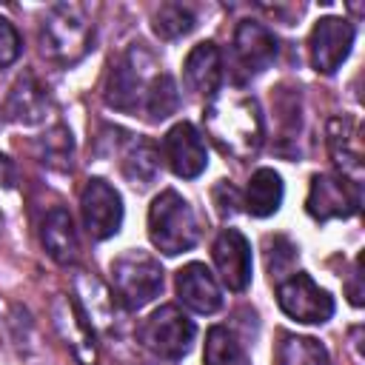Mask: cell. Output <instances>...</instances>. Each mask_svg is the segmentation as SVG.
Wrapping results in <instances>:
<instances>
[{
  "instance_id": "6da1fadb",
  "label": "cell",
  "mask_w": 365,
  "mask_h": 365,
  "mask_svg": "<svg viewBox=\"0 0 365 365\" xmlns=\"http://www.w3.org/2000/svg\"><path fill=\"white\" fill-rule=\"evenodd\" d=\"M202 120L211 143L234 160H248L262 148L265 140L262 108L251 94H240V91L214 94L211 103L205 106Z\"/></svg>"
},
{
  "instance_id": "7a4b0ae2",
  "label": "cell",
  "mask_w": 365,
  "mask_h": 365,
  "mask_svg": "<svg viewBox=\"0 0 365 365\" xmlns=\"http://www.w3.org/2000/svg\"><path fill=\"white\" fill-rule=\"evenodd\" d=\"M94 26L83 3H54L40 20V51L51 63L74 66L91 48Z\"/></svg>"
},
{
  "instance_id": "3957f363",
  "label": "cell",
  "mask_w": 365,
  "mask_h": 365,
  "mask_svg": "<svg viewBox=\"0 0 365 365\" xmlns=\"http://www.w3.org/2000/svg\"><path fill=\"white\" fill-rule=\"evenodd\" d=\"M148 237L157 251L165 257H177L182 251H191L200 240V222L191 208V202L177 194L174 188H165L154 197L148 205Z\"/></svg>"
},
{
  "instance_id": "277c9868",
  "label": "cell",
  "mask_w": 365,
  "mask_h": 365,
  "mask_svg": "<svg viewBox=\"0 0 365 365\" xmlns=\"http://www.w3.org/2000/svg\"><path fill=\"white\" fill-rule=\"evenodd\" d=\"M157 74H160V68H157V60L151 57V51L143 43H134L111 63L103 97L111 108L137 114V111H143L148 86Z\"/></svg>"
},
{
  "instance_id": "5b68a950",
  "label": "cell",
  "mask_w": 365,
  "mask_h": 365,
  "mask_svg": "<svg viewBox=\"0 0 365 365\" xmlns=\"http://www.w3.org/2000/svg\"><path fill=\"white\" fill-rule=\"evenodd\" d=\"M111 288L125 311H137L163 291V268L148 251L128 248L111 262Z\"/></svg>"
},
{
  "instance_id": "8992f818",
  "label": "cell",
  "mask_w": 365,
  "mask_h": 365,
  "mask_svg": "<svg viewBox=\"0 0 365 365\" xmlns=\"http://www.w3.org/2000/svg\"><path fill=\"white\" fill-rule=\"evenodd\" d=\"M137 336H140L145 351H151L154 356H160L165 362H174L191 351L194 336H197V325L177 305H160L140 325Z\"/></svg>"
},
{
  "instance_id": "52a82bcc",
  "label": "cell",
  "mask_w": 365,
  "mask_h": 365,
  "mask_svg": "<svg viewBox=\"0 0 365 365\" xmlns=\"http://www.w3.org/2000/svg\"><path fill=\"white\" fill-rule=\"evenodd\" d=\"M277 302L282 314H288L297 322L322 325L334 317V297L319 288L305 271H294L291 277L277 282Z\"/></svg>"
},
{
  "instance_id": "ba28073f",
  "label": "cell",
  "mask_w": 365,
  "mask_h": 365,
  "mask_svg": "<svg viewBox=\"0 0 365 365\" xmlns=\"http://www.w3.org/2000/svg\"><path fill=\"white\" fill-rule=\"evenodd\" d=\"M80 211H83V225L91 240H108L123 225V200L117 188L100 177L86 182L80 194Z\"/></svg>"
},
{
  "instance_id": "9c48e42d",
  "label": "cell",
  "mask_w": 365,
  "mask_h": 365,
  "mask_svg": "<svg viewBox=\"0 0 365 365\" xmlns=\"http://www.w3.org/2000/svg\"><path fill=\"white\" fill-rule=\"evenodd\" d=\"M354 46V26L342 17H319L308 37L311 66L319 74H334L351 54Z\"/></svg>"
},
{
  "instance_id": "30bf717a",
  "label": "cell",
  "mask_w": 365,
  "mask_h": 365,
  "mask_svg": "<svg viewBox=\"0 0 365 365\" xmlns=\"http://www.w3.org/2000/svg\"><path fill=\"white\" fill-rule=\"evenodd\" d=\"M305 208L317 222L348 220L359 211V188L348 185L334 174H314L308 185Z\"/></svg>"
},
{
  "instance_id": "8fae6325",
  "label": "cell",
  "mask_w": 365,
  "mask_h": 365,
  "mask_svg": "<svg viewBox=\"0 0 365 365\" xmlns=\"http://www.w3.org/2000/svg\"><path fill=\"white\" fill-rule=\"evenodd\" d=\"M51 319L54 328L60 334V339L66 342V348L77 356L80 365H94L97 362V342H94V328L86 319L83 308L77 305V299L60 294L51 305Z\"/></svg>"
},
{
  "instance_id": "7c38bea8",
  "label": "cell",
  "mask_w": 365,
  "mask_h": 365,
  "mask_svg": "<svg viewBox=\"0 0 365 365\" xmlns=\"http://www.w3.org/2000/svg\"><path fill=\"white\" fill-rule=\"evenodd\" d=\"M328 154L334 160L336 177L348 185H362V137L359 125L351 117H331L328 120Z\"/></svg>"
},
{
  "instance_id": "4fadbf2b",
  "label": "cell",
  "mask_w": 365,
  "mask_h": 365,
  "mask_svg": "<svg viewBox=\"0 0 365 365\" xmlns=\"http://www.w3.org/2000/svg\"><path fill=\"white\" fill-rule=\"evenodd\" d=\"M274 60H277L274 34L257 20L237 23V29H234V66L240 68V74L242 77H257Z\"/></svg>"
},
{
  "instance_id": "5bb4252c",
  "label": "cell",
  "mask_w": 365,
  "mask_h": 365,
  "mask_svg": "<svg viewBox=\"0 0 365 365\" xmlns=\"http://www.w3.org/2000/svg\"><path fill=\"white\" fill-rule=\"evenodd\" d=\"M163 157H165L168 168L182 180L200 177L208 165L205 143L191 123H177L168 128V134L163 137Z\"/></svg>"
},
{
  "instance_id": "9a60e30c",
  "label": "cell",
  "mask_w": 365,
  "mask_h": 365,
  "mask_svg": "<svg viewBox=\"0 0 365 365\" xmlns=\"http://www.w3.org/2000/svg\"><path fill=\"white\" fill-rule=\"evenodd\" d=\"M217 274L228 291H245L251 282V245L237 228H222L211 248Z\"/></svg>"
},
{
  "instance_id": "2e32d148",
  "label": "cell",
  "mask_w": 365,
  "mask_h": 365,
  "mask_svg": "<svg viewBox=\"0 0 365 365\" xmlns=\"http://www.w3.org/2000/svg\"><path fill=\"white\" fill-rule=\"evenodd\" d=\"M177 297L185 308H191L194 314H214L222 305V294L220 285L214 279V274L202 265V262H188L177 271Z\"/></svg>"
},
{
  "instance_id": "e0dca14e",
  "label": "cell",
  "mask_w": 365,
  "mask_h": 365,
  "mask_svg": "<svg viewBox=\"0 0 365 365\" xmlns=\"http://www.w3.org/2000/svg\"><path fill=\"white\" fill-rule=\"evenodd\" d=\"M182 77H185L188 91L211 100L217 94V88H220V80H222V54H220V48L214 43H208V40L197 43L185 54Z\"/></svg>"
},
{
  "instance_id": "ac0fdd59",
  "label": "cell",
  "mask_w": 365,
  "mask_h": 365,
  "mask_svg": "<svg viewBox=\"0 0 365 365\" xmlns=\"http://www.w3.org/2000/svg\"><path fill=\"white\" fill-rule=\"evenodd\" d=\"M6 111L17 125H37L51 111L48 91L40 86V80L34 74L26 71L14 80V86L9 91V100H6Z\"/></svg>"
},
{
  "instance_id": "d6986e66",
  "label": "cell",
  "mask_w": 365,
  "mask_h": 365,
  "mask_svg": "<svg viewBox=\"0 0 365 365\" xmlns=\"http://www.w3.org/2000/svg\"><path fill=\"white\" fill-rule=\"evenodd\" d=\"M40 242L46 248V254L60 262V265H71L80 257V242H77V231L71 222V214L66 208H48L46 217L40 220Z\"/></svg>"
},
{
  "instance_id": "ffe728a7",
  "label": "cell",
  "mask_w": 365,
  "mask_h": 365,
  "mask_svg": "<svg viewBox=\"0 0 365 365\" xmlns=\"http://www.w3.org/2000/svg\"><path fill=\"white\" fill-rule=\"evenodd\" d=\"M77 297H80V308H83V314H86V319L91 322V328L94 331H106V334H111V328H114V294H108L106 291V285L100 282V279H94L91 274H86V271H80L77 274Z\"/></svg>"
},
{
  "instance_id": "44dd1931",
  "label": "cell",
  "mask_w": 365,
  "mask_h": 365,
  "mask_svg": "<svg viewBox=\"0 0 365 365\" xmlns=\"http://www.w3.org/2000/svg\"><path fill=\"white\" fill-rule=\"evenodd\" d=\"M125 180L134 185V188H148L157 174H160V151L143 140V137H131L128 134V143L123 148V163H120Z\"/></svg>"
},
{
  "instance_id": "7402d4cb",
  "label": "cell",
  "mask_w": 365,
  "mask_h": 365,
  "mask_svg": "<svg viewBox=\"0 0 365 365\" xmlns=\"http://www.w3.org/2000/svg\"><path fill=\"white\" fill-rule=\"evenodd\" d=\"M245 211L251 217H271L279 211L282 205V180L274 168H259L251 174L248 188H245V200H242Z\"/></svg>"
},
{
  "instance_id": "603a6c76",
  "label": "cell",
  "mask_w": 365,
  "mask_h": 365,
  "mask_svg": "<svg viewBox=\"0 0 365 365\" xmlns=\"http://www.w3.org/2000/svg\"><path fill=\"white\" fill-rule=\"evenodd\" d=\"M202 365H251V359L234 331H228L225 325H214L205 334Z\"/></svg>"
},
{
  "instance_id": "cb8c5ba5",
  "label": "cell",
  "mask_w": 365,
  "mask_h": 365,
  "mask_svg": "<svg viewBox=\"0 0 365 365\" xmlns=\"http://www.w3.org/2000/svg\"><path fill=\"white\" fill-rule=\"evenodd\" d=\"M277 365H331L328 351L314 336L282 334L277 345Z\"/></svg>"
},
{
  "instance_id": "d4e9b609",
  "label": "cell",
  "mask_w": 365,
  "mask_h": 365,
  "mask_svg": "<svg viewBox=\"0 0 365 365\" xmlns=\"http://www.w3.org/2000/svg\"><path fill=\"white\" fill-rule=\"evenodd\" d=\"M37 157L43 165L54 168V171H68L71 168V160H74V140H71V131L57 123L51 125L40 140H37Z\"/></svg>"
},
{
  "instance_id": "484cf974",
  "label": "cell",
  "mask_w": 365,
  "mask_h": 365,
  "mask_svg": "<svg viewBox=\"0 0 365 365\" xmlns=\"http://www.w3.org/2000/svg\"><path fill=\"white\" fill-rule=\"evenodd\" d=\"M194 23H197V17H194L191 6H185V3H163L151 14V29L160 40H177L182 34H188L194 29Z\"/></svg>"
},
{
  "instance_id": "4316f807",
  "label": "cell",
  "mask_w": 365,
  "mask_h": 365,
  "mask_svg": "<svg viewBox=\"0 0 365 365\" xmlns=\"http://www.w3.org/2000/svg\"><path fill=\"white\" fill-rule=\"evenodd\" d=\"M180 106V94H177V83L171 74L160 71L151 86H148V94H145V103H143V114L151 120V123H160L165 117H171Z\"/></svg>"
},
{
  "instance_id": "83f0119b",
  "label": "cell",
  "mask_w": 365,
  "mask_h": 365,
  "mask_svg": "<svg viewBox=\"0 0 365 365\" xmlns=\"http://www.w3.org/2000/svg\"><path fill=\"white\" fill-rule=\"evenodd\" d=\"M211 197H214V205H217V214L222 217V220H228V217H234L237 211H240V205H242V200H240V191L228 182V180H220L217 185H214V191H211Z\"/></svg>"
},
{
  "instance_id": "f1b7e54d",
  "label": "cell",
  "mask_w": 365,
  "mask_h": 365,
  "mask_svg": "<svg viewBox=\"0 0 365 365\" xmlns=\"http://www.w3.org/2000/svg\"><path fill=\"white\" fill-rule=\"evenodd\" d=\"M20 34H17V29L6 20V17H0V68H6V66H11L17 57H20Z\"/></svg>"
},
{
  "instance_id": "f546056e",
  "label": "cell",
  "mask_w": 365,
  "mask_h": 365,
  "mask_svg": "<svg viewBox=\"0 0 365 365\" xmlns=\"http://www.w3.org/2000/svg\"><path fill=\"white\" fill-rule=\"evenodd\" d=\"M348 297H351V302H354V305H362V291H359V262H354V268H351Z\"/></svg>"
},
{
  "instance_id": "4dcf8cb0",
  "label": "cell",
  "mask_w": 365,
  "mask_h": 365,
  "mask_svg": "<svg viewBox=\"0 0 365 365\" xmlns=\"http://www.w3.org/2000/svg\"><path fill=\"white\" fill-rule=\"evenodd\" d=\"M0 185H6V188L14 185V163L6 154H0Z\"/></svg>"
},
{
  "instance_id": "1f68e13d",
  "label": "cell",
  "mask_w": 365,
  "mask_h": 365,
  "mask_svg": "<svg viewBox=\"0 0 365 365\" xmlns=\"http://www.w3.org/2000/svg\"><path fill=\"white\" fill-rule=\"evenodd\" d=\"M157 365H168V362H157Z\"/></svg>"
}]
</instances>
